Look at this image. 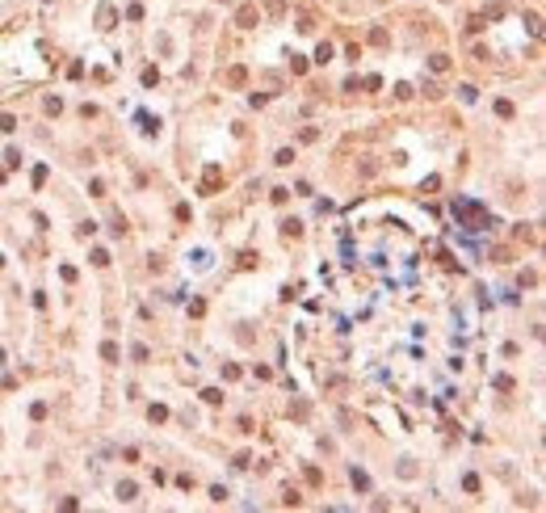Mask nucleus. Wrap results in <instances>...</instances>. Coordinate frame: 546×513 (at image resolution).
I'll list each match as a JSON object with an SVG mask.
<instances>
[{
	"mask_svg": "<svg viewBox=\"0 0 546 513\" xmlns=\"http://www.w3.org/2000/svg\"><path fill=\"white\" fill-rule=\"evenodd\" d=\"M454 219H462V223H466V231H483V227H492L487 210H483L479 202H466V198H458V202H454Z\"/></svg>",
	"mask_w": 546,
	"mask_h": 513,
	"instance_id": "nucleus-1",
	"label": "nucleus"
},
{
	"mask_svg": "<svg viewBox=\"0 0 546 513\" xmlns=\"http://www.w3.org/2000/svg\"><path fill=\"white\" fill-rule=\"evenodd\" d=\"M219 181H223V173H219V168H206V177H202V194H210V189L219 185Z\"/></svg>",
	"mask_w": 546,
	"mask_h": 513,
	"instance_id": "nucleus-2",
	"label": "nucleus"
},
{
	"mask_svg": "<svg viewBox=\"0 0 546 513\" xmlns=\"http://www.w3.org/2000/svg\"><path fill=\"white\" fill-rule=\"evenodd\" d=\"M235 21H240V25H244V30H248V25H252V21H256V9H252V4H244V9H240V17H235Z\"/></svg>",
	"mask_w": 546,
	"mask_h": 513,
	"instance_id": "nucleus-3",
	"label": "nucleus"
},
{
	"mask_svg": "<svg viewBox=\"0 0 546 513\" xmlns=\"http://www.w3.org/2000/svg\"><path fill=\"white\" fill-rule=\"evenodd\" d=\"M332 59V46H328V42H319V46H315V63H328Z\"/></svg>",
	"mask_w": 546,
	"mask_h": 513,
	"instance_id": "nucleus-4",
	"label": "nucleus"
},
{
	"mask_svg": "<svg viewBox=\"0 0 546 513\" xmlns=\"http://www.w3.org/2000/svg\"><path fill=\"white\" fill-rule=\"evenodd\" d=\"M101 357H105V362H118V345H114V341H105V345H101Z\"/></svg>",
	"mask_w": 546,
	"mask_h": 513,
	"instance_id": "nucleus-5",
	"label": "nucleus"
},
{
	"mask_svg": "<svg viewBox=\"0 0 546 513\" xmlns=\"http://www.w3.org/2000/svg\"><path fill=\"white\" fill-rule=\"evenodd\" d=\"M147 417H151V421H156V425H160V421H168V408H160V404H151V408H147Z\"/></svg>",
	"mask_w": 546,
	"mask_h": 513,
	"instance_id": "nucleus-6",
	"label": "nucleus"
},
{
	"mask_svg": "<svg viewBox=\"0 0 546 513\" xmlns=\"http://www.w3.org/2000/svg\"><path fill=\"white\" fill-rule=\"evenodd\" d=\"M429 67H433V72H445V67H450V59H445V55H433Z\"/></svg>",
	"mask_w": 546,
	"mask_h": 513,
	"instance_id": "nucleus-7",
	"label": "nucleus"
},
{
	"mask_svg": "<svg viewBox=\"0 0 546 513\" xmlns=\"http://www.w3.org/2000/svg\"><path fill=\"white\" fill-rule=\"evenodd\" d=\"M139 122H143V131H160V118H151V114H139Z\"/></svg>",
	"mask_w": 546,
	"mask_h": 513,
	"instance_id": "nucleus-8",
	"label": "nucleus"
},
{
	"mask_svg": "<svg viewBox=\"0 0 546 513\" xmlns=\"http://www.w3.org/2000/svg\"><path fill=\"white\" fill-rule=\"evenodd\" d=\"M282 231H286V236H298V231H303V223H298V219H286Z\"/></svg>",
	"mask_w": 546,
	"mask_h": 513,
	"instance_id": "nucleus-9",
	"label": "nucleus"
},
{
	"mask_svg": "<svg viewBox=\"0 0 546 513\" xmlns=\"http://www.w3.org/2000/svg\"><path fill=\"white\" fill-rule=\"evenodd\" d=\"M118 496H122V501H135V484H118Z\"/></svg>",
	"mask_w": 546,
	"mask_h": 513,
	"instance_id": "nucleus-10",
	"label": "nucleus"
},
{
	"mask_svg": "<svg viewBox=\"0 0 546 513\" xmlns=\"http://www.w3.org/2000/svg\"><path fill=\"white\" fill-rule=\"evenodd\" d=\"M202 396H206V404H219V400H223V391H219V387H206Z\"/></svg>",
	"mask_w": 546,
	"mask_h": 513,
	"instance_id": "nucleus-11",
	"label": "nucleus"
},
{
	"mask_svg": "<svg viewBox=\"0 0 546 513\" xmlns=\"http://www.w3.org/2000/svg\"><path fill=\"white\" fill-rule=\"evenodd\" d=\"M227 84H244V67H231V72H227Z\"/></svg>",
	"mask_w": 546,
	"mask_h": 513,
	"instance_id": "nucleus-12",
	"label": "nucleus"
},
{
	"mask_svg": "<svg viewBox=\"0 0 546 513\" xmlns=\"http://www.w3.org/2000/svg\"><path fill=\"white\" fill-rule=\"evenodd\" d=\"M93 265H109V252H105V248H93Z\"/></svg>",
	"mask_w": 546,
	"mask_h": 513,
	"instance_id": "nucleus-13",
	"label": "nucleus"
}]
</instances>
